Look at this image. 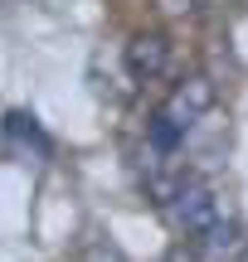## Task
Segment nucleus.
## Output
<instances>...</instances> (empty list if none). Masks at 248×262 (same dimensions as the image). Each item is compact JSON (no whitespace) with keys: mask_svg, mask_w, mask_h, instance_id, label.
<instances>
[{"mask_svg":"<svg viewBox=\"0 0 248 262\" xmlns=\"http://www.w3.org/2000/svg\"><path fill=\"white\" fill-rule=\"evenodd\" d=\"M166 219H171L175 233L200 238L204 228L214 224V219H224V209H219V189H214L210 180H185V185L171 194V204H166Z\"/></svg>","mask_w":248,"mask_h":262,"instance_id":"1","label":"nucleus"},{"mask_svg":"<svg viewBox=\"0 0 248 262\" xmlns=\"http://www.w3.org/2000/svg\"><path fill=\"white\" fill-rule=\"evenodd\" d=\"M210 107H214V83L195 73V78H185V83H175V93L156 107V122H166L175 136L185 141L204 117H210Z\"/></svg>","mask_w":248,"mask_h":262,"instance_id":"2","label":"nucleus"},{"mask_svg":"<svg viewBox=\"0 0 248 262\" xmlns=\"http://www.w3.org/2000/svg\"><path fill=\"white\" fill-rule=\"evenodd\" d=\"M122 63H127V73H132L136 83H151V78H161L166 68H171V39H166L161 29H141V34H132V44L122 49Z\"/></svg>","mask_w":248,"mask_h":262,"instance_id":"3","label":"nucleus"},{"mask_svg":"<svg viewBox=\"0 0 248 262\" xmlns=\"http://www.w3.org/2000/svg\"><path fill=\"white\" fill-rule=\"evenodd\" d=\"M243 243H248V233L234 224V219H214L200 238H190V253L204 257V262H234L243 253Z\"/></svg>","mask_w":248,"mask_h":262,"instance_id":"4","label":"nucleus"},{"mask_svg":"<svg viewBox=\"0 0 248 262\" xmlns=\"http://www.w3.org/2000/svg\"><path fill=\"white\" fill-rule=\"evenodd\" d=\"M0 136H15L19 146H34L39 156H49V136L39 131V122H34V117H25V112H10L5 122H0Z\"/></svg>","mask_w":248,"mask_h":262,"instance_id":"5","label":"nucleus"},{"mask_svg":"<svg viewBox=\"0 0 248 262\" xmlns=\"http://www.w3.org/2000/svg\"><path fill=\"white\" fill-rule=\"evenodd\" d=\"M83 262H127V257L117 253L112 243H93V248H88V257H83Z\"/></svg>","mask_w":248,"mask_h":262,"instance_id":"6","label":"nucleus"},{"mask_svg":"<svg viewBox=\"0 0 248 262\" xmlns=\"http://www.w3.org/2000/svg\"><path fill=\"white\" fill-rule=\"evenodd\" d=\"M156 262H195V253H190L185 243H175V248H166V253L156 257Z\"/></svg>","mask_w":248,"mask_h":262,"instance_id":"7","label":"nucleus"},{"mask_svg":"<svg viewBox=\"0 0 248 262\" xmlns=\"http://www.w3.org/2000/svg\"><path fill=\"white\" fill-rule=\"evenodd\" d=\"M190 5H200V10H224V5H234V0H190Z\"/></svg>","mask_w":248,"mask_h":262,"instance_id":"8","label":"nucleus"},{"mask_svg":"<svg viewBox=\"0 0 248 262\" xmlns=\"http://www.w3.org/2000/svg\"><path fill=\"white\" fill-rule=\"evenodd\" d=\"M234 262H248V243H243V253H239V257H234Z\"/></svg>","mask_w":248,"mask_h":262,"instance_id":"9","label":"nucleus"}]
</instances>
